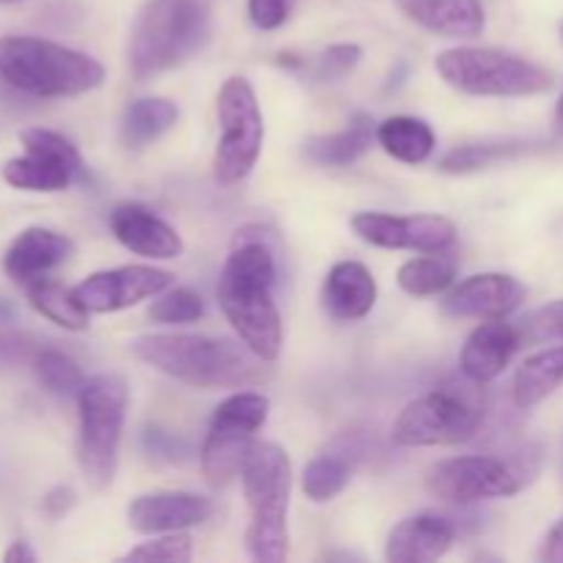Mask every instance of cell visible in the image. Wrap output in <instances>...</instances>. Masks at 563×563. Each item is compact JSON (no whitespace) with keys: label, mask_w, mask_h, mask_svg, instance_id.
Wrapping results in <instances>:
<instances>
[{"label":"cell","mask_w":563,"mask_h":563,"mask_svg":"<svg viewBox=\"0 0 563 563\" xmlns=\"http://www.w3.org/2000/svg\"><path fill=\"white\" fill-rule=\"evenodd\" d=\"M212 511V500L203 495L185 493V489H163V493L137 495L126 509V522L135 533L157 537V533H176L203 526Z\"/></svg>","instance_id":"obj_16"},{"label":"cell","mask_w":563,"mask_h":563,"mask_svg":"<svg viewBox=\"0 0 563 563\" xmlns=\"http://www.w3.org/2000/svg\"><path fill=\"white\" fill-rule=\"evenodd\" d=\"M38 350H42V346H38L31 335L0 330V374L31 363Z\"/></svg>","instance_id":"obj_36"},{"label":"cell","mask_w":563,"mask_h":563,"mask_svg":"<svg viewBox=\"0 0 563 563\" xmlns=\"http://www.w3.org/2000/svg\"><path fill=\"white\" fill-rule=\"evenodd\" d=\"M559 476H561V487H563V440H561V451H559Z\"/></svg>","instance_id":"obj_44"},{"label":"cell","mask_w":563,"mask_h":563,"mask_svg":"<svg viewBox=\"0 0 563 563\" xmlns=\"http://www.w3.org/2000/svg\"><path fill=\"white\" fill-rule=\"evenodd\" d=\"M170 286H174V275L168 269L130 264V267L102 269V273L88 275L80 286H75V291L91 313H115L141 306L143 300H152Z\"/></svg>","instance_id":"obj_14"},{"label":"cell","mask_w":563,"mask_h":563,"mask_svg":"<svg viewBox=\"0 0 563 563\" xmlns=\"http://www.w3.org/2000/svg\"><path fill=\"white\" fill-rule=\"evenodd\" d=\"M539 559L548 563H563V520L555 522L548 531L542 550H539Z\"/></svg>","instance_id":"obj_39"},{"label":"cell","mask_w":563,"mask_h":563,"mask_svg":"<svg viewBox=\"0 0 563 563\" xmlns=\"http://www.w3.org/2000/svg\"><path fill=\"white\" fill-rule=\"evenodd\" d=\"M108 225L113 231L115 240L126 247V251L137 253L143 258H179L185 253V242H181L179 231L170 223H165L159 214L143 203H119L110 209Z\"/></svg>","instance_id":"obj_17"},{"label":"cell","mask_w":563,"mask_h":563,"mask_svg":"<svg viewBox=\"0 0 563 563\" xmlns=\"http://www.w3.org/2000/svg\"><path fill=\"white\" fill-rule=\"evenodd\" d=\"M291 460L280 445L253 443L242 465V493H245L251 522L245 531V548L253 561L280 563L289 555V498Z\"/></svg>","instance_id":"obj_3"},{"label":"cell","mask_w":563,"mask_h":563,"mask_svg":"<svg viewBox=\"0 0 563 563\" xmlns=\"http://www.w3.org/2000/svg\"><path fill=\"white\" fill-rule=\"evenodd\" d=\"M526 478L517 473L511 462L498 456H451L438 462L427 476V489L432 498L451 506H473L482 500L515 498Z\"/></svg>","instance_id":"obj_11"},{"label":"cell","mask_w":563,"mask_h":563,"mask_svg":"<svg viewBox=\"0 0 563 563\" xmlns=\"http://www.w3.org/2000/svg\"><path fill=\"white\" fill-rule=\"evenodd\" d=\"M563 385V344L537 352L515 374V405L520 410L542 405Z\"/></svg>","instance_id":"obj_26"},{"label":"cell","mask_w":563,"mask_h":563,"mask_svg":"<svg viewBox=\"0 0 563 563\" xmlns=\"http://www.w3.org/2000/svg\"><path fill=\"white\" fill-rule=\"evenodd\" d=\"M130 388L119 374H97L77 394V465L93 489H108L119 471Z\"/></svg>","instance_id":"obj_6"},{"label":"cell","mask_w":563,"mask_h":563,"mask_svg":"<svg viewBox=\"0 0 563 563\" xmlns=\"http://www.w3.org/2000/svg\"><path fill=\"white\" fill-rule=\"evenodd\" d=\"M520 344L522 330H517L506 319H487L467 335L465 346H462V374L478 385L493 383L506 372Z\"/></svg>","instance_id":"obj_18"},{"label":"cell","mask_w":563,"mask_h":563,"mask_svg":"<svg viewBox=\"0 0 563 563\" xmlns=\"http://www.w3.org/2000/svg\"><path fill=\"white\" fill-rule=\"evenodd\" d=\"M295 0H247V14L258 31H275L291 14Z\"/></svg>","instance_id":"obj_37"},{"label":"cell","mask_w":563,"mask_h":563,"mask_svg":"<svg viewBox=\"0 0 563 563\" xmlns=\"http://www.w3.org/2000/svg\"><path fill=\"white\" fill-rule=\"evenodd\" d=\"M0 3H11V0H0Z\"/></svg>","instance_id":"obj_46"},{"label":"cell","mask_w":563,"mask_h":563,"mask_svg":"<svg viewBox=\"0 0 563 563\" xmlns=\"http://www.w3.org/2000/svg\"><path fill=\"white\" fill-rule=\"evenodd\" d=\"M445 86L467 97L522 99L553 91L555 77L544 66L498 47H451L434 58Z\"/></svg>","instance_id":"obj_7"},{"label":"cell","mask_w":563,"mask_h":563,"mask_svg":"<svg viewBox=\"0 0 563 563\" xmlns=\"http://www.w3.org/2000/svg\"><path fill=\"white\" fill-rule=\"evenodd\" d=\"M3 561L5 563H33V561H36V553L27 548V542H14L3 553Z\"/></svg>","instance_id":"obj_41"},{"label":"cell","mask_w":563,"mask_h":563,"mask_svg":"<svg viewBox=\"0 0 563 563\" xmlns=\"http://www.w3.org/2000/svg\"><path fill=\"white\" fill-rule=\"evenodd\" d=\"M377 143L388 157L407 165H421L432 157L438 137L432 126L416 115H390L377 124Z\"/></svg>","instance_id":"obj_25"},{"label":"cell","mask_w":563,"mask_h":563,"mask_svg":"<svg viewBox=\"0 0 563 563\" xmlns=\"http://www.w3.org/2000/svg\"><path fill=\"white\" fill-rule=\"evenodd\" d=\"M555 132L563 137V93L559 97V102H555Z\"/></svg>","instance_id":"obj_43"},{"label":"cell","mask_w":563,"mask_h":563,"mask_svg":"<svg viewBox=\"0 0 563 563\" xmlns=\"http://www.w3.org/2000/svg\"><path fill=\"white\" fill-rule=\"evenodd\" d=\"M143 440H146V449L154 456H163L165 462H179L187 454V445L176 434L165 432V429H146Z\"/></svg>","instance_id":"obj_38"},{"label":"cell","mask_w":563,"mask_h":563,"mask_svg":"<svg viewBox=\"0 0 563 563\" xmlns=\"http://www.w3.org/2000/svg\"><path fill=\"white\" fill-rule=\"evenodd\" d=\"M75 489L55 487L53 493H47V498H44V511H47L49 517H64L66 511L75 506Z\"/></svg>","instance_id":"obj_40"},{"label":"cell","mask_w":563,"mask_h":563,"mask_svg":"<svg viewBox=\"0 0 563 563\" xmlns=\"http://www.w3.org/2000/svg\"><path fill=\"white\" fill-rule=\"evenodd\" d=\"M526 300V286L504 273H478L451 286L443 313L454 319H506Z\"/></svg>","instance_id":"obj_15"},{"label":"cell","mask_w":563,"mask_h":563,"mask_svg":"<svg viewBox=\"0 0 563 563\" xmlns=\"http://www.w3.org/2000/svg\"><path fill=\"white\" fill-rule=\"evenodd\" d=\"M559 33H561V42H563V20H561V27H559Z\"/></svg>","instance_id":"obj_45"},{"label":"cell","mask_w":563,"mask_h":563,"mask_svg":"<svg viewBox=\"0 0 563 563\" xmlns=\"http://www.w3.org/2000/svg\"><path fill=\"white\" fill-rule=\"evenodd\" d=\"M207 313L201 295H196L192 289H165L163 295L154 297L152 308H148V319L154 324H190Z\"/></svg>","instance_id":"obj_32"},{"label":"cell","mask_w":563,"mask_h":563,"mask_svg":"<svg viewBox=\"0 0 563 563\" xmlns=\"http://www.w3.org/2000/svg\"><path fill=\"white\" fill-rule=\"evenodd\" d=\"M267 418L269 399L258 390H236L220 401L201 449V471L209 487L223 489L240 476Z\"/></svg>","instance_id":"obj_9"},{"label":"cell","mask_w":563,"mask_h":563,"mask_svg":"<svg viewBox=\"0 0 563 563\" xmlns=\"http://www.w3.org/2000/svg\"><path fill=\"white\" fill-rule=\"evenodd\" d=\"M352 471H355V465L346 456V451H330V454L313 456L306 471H302V493L313 504H328V500L339 498L344 493Z\"/></svg>","instance_id":"obj_29"},{"label":"cell","mask_w":563,"mask_h":563,"mask_svg":"<svg viewBox=\"0 0 563 563\" xmlns=\"http://www.w3.org/2000/svg\"><path fill=\"white\" fill-rule=\"evenodd\" d=\"M192 559V539L185 531L157 533L148 542L135 544L121 555V561H163V563H187Z\"/></svg>","instance_id":"obj_33"},{"label":"cell","mask_w":563,"mask_h":563,"mask_svg":"<svg viewBox=\"0 0 563 563\" xmlns=\"http://www.w3.org/2000/svg\"><path fill=\"white\" fill-rule=\"evenodd\" d=\"M361 60H363L361 44H333V47H328L322 55H319L317 77L324 82H335L341 80V77L352 75Z\"/></svg>","instance_id":"obj_34"},{"label":"cell","mask_w":563,"mask_h":563,"mask_svg":"<svg viewBox=\"0 0 563 563\" xmlns=\"http://www.w3.org/2000/svg\"><path fill=\"white\" fill-rule=\"evenodd\" d=\"M528 152V143L522 141H487V143H465L456 146L440 159L438 168L443 174H473V170L489 168L504 159L520 157Z\"/></svg>","instance_id":"obj_30"},{"label":"cell","mask_w":563,"mask_h":563,"mask_svg":"<svg viewBox=\"0 0 563 563\" xmlns=\"http://www.w3.org/2000/svg\"><path fill=\"white\" fill-rule=\"evenodd\" d=\"M456 269L460 264L451 256V251L423 253L401 264L396 280H399V289L410 297H438L454 286Z\"/></svg>","instance_id":"obj_28"},{"label":"cell","mask_w":563,"mask_h":563,"mask_svg":"<svg viewBox=\"0 0 563 563\" xmlns=\"http://www.w3.org/2000/svg\"><path fill=\"white\" fill-rule=\"evenodd\" d=\"M401 14L443 38H478L487 25L482 0H394Z\"/></svg>","instance_id":"obj_21"},{"label":"cell","mask_w":563,"mask_h":563,"mask_svg":"<svg viewBox=\"0 0 563 563\" xmlns=\"http://www.w3.org/2000/svg\"><path fill=\"white\" fill-rule=\"evenodd\" d=\"M352 231L363 242L385 251L443 253L456 242V225L443 214H388L357 212Z\"/></svg>","instance_id":"obj_13"},{"label":"cell","mask_w":563,"mask_h":563,"mask_svg":"<svg viewBox=\"0 0 563 563\" xmlns=\"http://www.w3.org/2000/svg\"><path fill=\"white\" fill-rule=\"evenodd\" d=\"M454 522L440 515H416L401 520L385 542V561L390 563H429L454 548Z\"/></svg>","instance_id":"obj_20"},{"label":"cell","mask_w":563,"mask_h":563,"mask_svg":"<svg viewBox=\"0 0 563 563\" xmlns=\"http://www.w3.org/2000/svg\"><path fill=\"white\" fill-rule=\"evenodd\" d=\"M275 267L273 247L262 236L236 231L234 251L225 258L218 278V306L236 339L256 352L262 361L275 363L284 350V322L275 306Z\"/></svg>","instance_id":"obj_1"},{"label":"cell","mask_w":563,"mask_h":563,"mask_svg":"<svg viewBox=\"0 0 563 563\" xmlns=\"http://www.w3.org/2000/svg\"><path fill=\"white\" fill-rule=\"evenodd\" d=\"M377 302V280L361 262H339L322 284V308L335 322H357Z\"/></svg>","instance_id":"obj_22"},{"label":"cell","mask_w":563,"mask_h":563,"mask_svg":"<svg viewBox=\"0 0 563 563\" xmlns=\"http://www.w3.org/2000/svg\"><path fill=\"white\" fill-rule=\"evenodd\" d=\"M71 253H75V242L69 236L53 229H42V225H31L9 245L3 256V269L14 284L27 286L64 264Z\"/></svg>","instance_id":"obj_19"},{"label":"cell","mask_w":563,"mask_h":563,"mask_svg":"<svg viewBox=\"0 0 563 563\" xmlns=\"http://www.w3.org/2000/svg\"><path fill=\"white\" fill-rule=\"evenodd\" d=\"M220 141L214 148V179L236 185L256 168L264 146V115L245 77H229L218 93Z\"/></svg>","instance_id":"obj_10"},{"label":"cell","mask_w":563,"mask_h":563,"mask_svg":"<svg viewBox=\"0 0 563 563\" xmlns=\"http://www.w3.org/2000/svg\"><path fill=\"white\" fill-rule=\"evenodd\" d=\"M20 141L25 154L3 165V179L16 190L60 192L86 170L77 146L60 132L31 126L20 132Z\"/></svg>","instance_id":"obj_12"},{"label":"cell","mask_w":563,"mask_h":563,"mask_svg":"<svg viewBox=\"0 0 563 563\" xmlns=\"http://www.w3.org/2000/svg\"><path fill=\"white\" fill-rule=\"evenodd\" d=\"M209 38L207 0H146L130 31V69L135 80L176 69Z\"/></svg>","instance_id":"obj_5"},{"label":"cell","mask_w":563,"mask_h":563,"mask_svg":"<svg viewBox=\"0 0 563 563\" xmlns=\"http://www.w3.org/2000/svg\"><path fill=\"white\" fill-rule=\"evenodd\" d=\"M0 77L42 99L80 97L104 82V66L80 49L38 36L0 38Z\"/></svg>","instance_id":"obj_4"},{"label":"cell","mask_w":563,"mask_h":563,"mask_svg":"<svg viewBox=\"0 0 563 563\" xmlns=\"http://www.w3.org/2000/svg\"><path fill=\"white\" fill-rule=\"evenodd\" d=\"M179 121V108L176 102L165 97H143L135 99L124 108L119 124L121 143L132 152H141V148L152 146L154 141L170 132Z\"/></svg>","instance_id":"obj_24"},{"label":"cell","mask_w":563,"mask_h":563,"mask_svg":"<svg viewBox=\"0 0 563 563\" xmlns=\"http://www.w3.org/2000/svg\"><path fill=\"white\" fill-rule=\"evenodd\" d=\"M522 335L528 341H563V300L548 302V306L539 308L531 319L522 328Z\"/></svg>","instance_id":"obj_35"},{"label":"cell","mask_w":563,"mask_h":563,"mask_svg":"<svg viewBox=\"0 0 563 563\" xmlns=\"http://www.w3.org/2000/svg\"><path fill=\"white\" fill-rule=\"evenodd\" d=\"M374 141H377V126H374L372 115L355 113L344 130L308 137L302 143V157L319 168H346V165L357 163Z\"/></svg>","instance_id":"obj_23"},{"label":"cell","mask_w":563,"mask_h":563,"mask_svg":"<svg viewBox=\"0 0 563 563\" xmlns=\"http://www.w3.org/2000/svg\"><path fill=\"white\" fill-rule=\"evenodd\" d=\"M16 306L11 300H5V297H0V328H9L11 322H16Z\"/></svg>","instance_id":"obj_42"},{"label":"cell","mask_w":563,"mask_h":563,"mask_svg":"<svg viewBox=\"0 0 563 563\" xmlns=\"http://www.w3.org/2000/svg\"><path fill=\"white\" fill-rule=\"evenodd\" d=\"M137 361L190 388H245L264 377V363L242 341L198 333H148L132 341Z\"/></svg>","instance_id":"obj_2"},{"label":"cell","mask_w":563,"mask_h":563,"mask_svg":"<svg viewBox=\"0 0 563 563\" xmlns=\"http://www.w3.org/2000/svg\"><path fill=\"white\" fill-rule=\"evenodd\" d=\"M31 366H33V374H36L38 385L55 396H75L77 399L82 383H86L80 366H77V363L60 350H49V346H44V350L36 352Z\"/></svg>","instance_id":"obj_31"},{"label":"cell","mask_w":563,"mask_h":563,"mask_svg":"<svg viewBox=\"0 0 563 563\" xmlns=\"http://www.w3.org/2000/svg\"><path fill=\"white\" fill-rule=\"evenodd\" d=\"M482 421V385L467 379L410 401L396 418L390 438L405 449H449L476 438Z\"/></svg>","instance_id":"obj_8"},{"label":"cell","mask_w":563,"mask_h":563,"mask_svg":"<svg viewBox=\"0 0 563 563\" xmlns=\"http://www.w3.org/2000/svg\"><path fill=\"white\" fill-rule=\"evenodd\" d=\"M27 289V302L33 306V311L42 313L44 319H49L58 328L71 330V333H80V330L88 328V311L80 302L75 289L58 284L53 278H36L33 284L25 286Z\"/></svg>","instance_id":"obj_27"}]
</instances>
